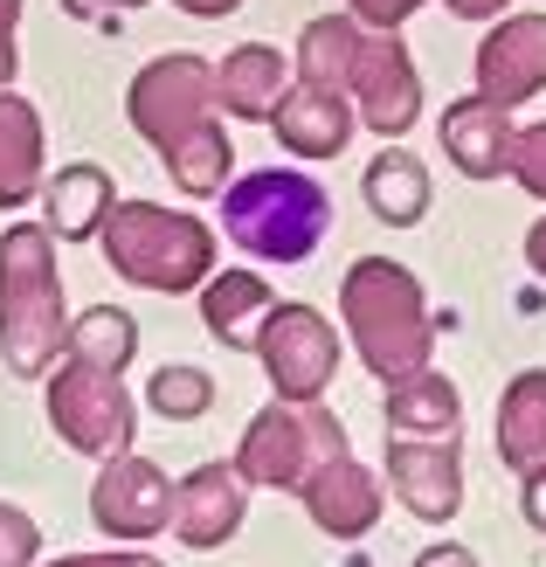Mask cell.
I'll return each instance as SVG.
<instances>
[{
    "label": "cell",
    "instance_id": "cell-19",
    "mask_svg": "<svg viewBox=\"0 0 546 567\" xmlns=\"http://www.w3.org/2000/svg\"><path fill=\"white\" fill-rule=\"evenodd\" d=\"M249 305H264V284H256V277H215V291H208V326L243 347V311H249Z\"/></svg>",
    "mask_w": 546,
    "mask_h": 567
},
{
    "label": "cell",
    "instance_id": "cell-4",
    "mask_svg": "<svg viewBox=\"0 0 546 567\" xmlns=\"http://www.w3.org/2000/svg\"><path fill=\"white\" fill-rule=\"evenodd\" d=\"M111 249H119V264L138 284H159V291H181V284H194L200 264H208V236H200L187 215H153V208H132L125 229L111 236Z\"/></svg>",
    "mask_w": 546,
    "mask_h": 567
},
{
    "label": "cell",
    "instance_id": "cell-20",
    "mask_svg": "<svg viewBox=\"0 0 546 567\" xmlns=\"http://www.w3.org/2000/svg\"><path fill=\"white\" fill-rule=\"evenodd\" d=\"M104 174H97V166H76V174H70V187H63V229L70 236H83V229H91V215L104 208Z\"/></svg>",
    "mask_w": 546,
    "mask_h": 567
},
{
    "label": "cell",
    "instance_id": "cell-2",
    "mask_svg": "<svg viewBox=\"0 0 546 567\" xmlns=\"http://www.w3.org/2000/svg\"><path fill=\"white\" fill-rule=\"evenodd\" d=\"M200 97H208V83H200V63L194 55H174V63H159L146 83H138V125L146 138H159L166 153H174V174L181 187L194 194H215L222 187V166H228V146L215 125H187Z\"/></svg>",
    "mask_w": 546,
    "mask_h": 567
},
{
    "label": "cell",
    "instance_id": "cell-14",
    "mask_svg": "<svg viewBox=\"0 0 546 567\" xmlns=\"http://www.w3.org/2000/svg\"><path fill=\"white\" fill-rule=\"evenodd\" d=\"M97 513H104L111 526H125V533H146V526H159V513H166V485H159L153 471L125 464V471L97 492Z\"/></svg>",
    "mask_w": 546,
    "mask_h": 567
},
{
    "label": "cell",
    "instance_id": "cell-21",
    "mask_svg": "<svg viewBox=\"0 0 546 567\" xmlns=\"http://www.w3.org/2000/svg\"><path fill=\"white\" fill-rule=\"evenodd\" d=\"M512 174H519L526 194H539V202H546V125H533V132L512 138Z\"/></svg>",
    "mask_w": 546,
    "mask_h": 567
},
{
    "label": "cell",
    "instance_id": "cell-17",
    "mask_svg": "<svg viewBox=\"0 0 546 567\" xmlns=\"http://www.w3.org/2000/svg\"><path fill=\"white\" fill-rule=\"evenodd\" d=\"M277 83H284V55H270V49H243L236 63L222 70V97L236 104V111H270Z\"/></svg>",
    "mask_w": 546,
    "mask_h": 567
},
{
    "label": "cell",
    "instance_id": "cell-5",
    "mask_svg": "<svg viewBox=\"0 0 546 567\" xmlns=\"http://www.w3.org/2000/svg\"><path fill=\"white\" fill-rule=\"evenodd\" d=\"M477 83L492 104H526L546 91V14H512L498 21L477 49Z\"/></svg>",
    "mask_w": 546,
    "mask_h": 567
},
{
    "label": "cell",
    "instance_id": "cell-26",
    "mask_svg": "<svg viewBox=\"0 0 546 567\" xmlns=\"http://www.w3.org/2000/svg\"><path fill=\"white\" fill-rule=\"evenodd\" d=\"M450 8H456V14H471V21H492L498 8H512V0H450Z\"/></svg>",
    "mask_w": 546,
    "mask_h": 567
},
{
    "label": "cell",
    "instance_id": "cell-27",
    "mask_svg": "<svg viewBox=\"0 0 546 567\" xmlns=\"http://www.w3.org/2000/svg\"><path fill=\"white\" fill-rule=\"evenodd\" d=\"M526 264H533V270H539V277H546V221H539V229H533V236H526Z\"/></svg>",
    "mask_w": 546,
    "mask_h": 567
},
{
    "label": "cell",
    "instance_id": "cell-9",
    "mask_svg": "<svg viewBox=\"0 0 546 567\" xmlns=\"http://www.w3.org/2000/svg\"><path fill=\"white\" fill-rule=\"evenodd\" d=\"M498 450L512 471H539L546 464V367L519 374L505 388V409H498Z\"/></svg>",
    "mask_w": 546,
    "mask_h": 567
},
{
    "label": "cell",
    "instance_id": "cell-24",
    "mask_svg": "<svg viewBox=\"0 0 546 567\" xmlns=\"http://www.w3.org/2000/svg\"><path fill=\"white\" fill-rule=\"evenodd\" d=\"M415 0H360V14H373V21H401Z\"/></svg>",
    "mask_w": 546,
    "mask_h": 567
},
{
    "label": "cell",
    "instance_id": "cell-13",
    "mask_svg": "<svg viewBox=\"0 0 546 567\" xmlns=\"http://www.w3.org/2000/svg\"><path fill=\"white\" fill-rule=\"evenodd\" d=\"M429 202V181H422V166L409 153H388V159H373L367 166V208L373 215H388V221H415Z\"/></svg>",
    "mask_w": 546,
    "mask_h": 567
},
{
    "label": "cell",
    "instance_id": "cell-25",
    "mask_svg": "<svg viewBox=\"0 0 546 567\" xmlns=\"http://www.w3.org/2000/svg\"><path fill=\"white\" fill-rule=\"evenodd\" d=\"M415 567H477V560H471L464 547H436V554H422Z\"/></svg>",
    "mask_w": 546,
    "mask_h": 567
},
{
    "label": "cell",
    "instance_id": "cell-10",
    "mask_svg": "<svg viewBox=\"0 0 546 567\" xmlns=\"http://www.w3.org/2000/svg\"><path fill=\"white\" fill-rule=\"evenodd\" d=\"M360 63H367V125H373V132H409L422 91H415L409 63H401V49L381 42V49H367Z\"/></svg>",
    "mask_w": 546,
    "mask_h": 567
},
{
    "label": "cell",
    "instance_id": "cell-28",
    "mask_svg": "<svg viewBox=\"0 0 546 567\" xmlns=\"http://www.w3.org/2000/svg\"><path fill=\"white\" fill-rule=\"evenodd\" d=\"M187 8H194V14H228L236 0H187Z\"/></svg>",
    "mask_w": 546,
    "mask_h": 567
},
{
    "label": "cell",
    "instance_id": "cell-3",
    "mask_svg": "<svg viewBox=\"0 0 546 567\" xmlns=\"http://www.w3.org/2000/svg\"><path fill=\"white\" fill-rule=\"evenodd\" d=\"M347 311H353V332L367 347V367L388 381H409L422 353H429V326H422V298L409 270L394 264H360L347 284Z\"/></svg>",
    "mask_w": 546,
    "mask_h": 567
},
{
    "label": "cell",
    "instance_id": "cell-6",
    "mask_svg": "<svg viewBox=\"0 0 546 567\" xmlns=\"http://www.w3.org/2000/svg\"><path fill=\"white\" fill-rule=\"evenodd\" d=\"M256 347H264V360H270V374H277L284 394H319L326 374H332V353H339L332 332L319 326V311H298V305L277 311Z\"/></svg>",
    "mask_w": 546,
    "mask_h": 567
},
{
    "label": "cell",
    "instance_id": "cell-22",
    "mask_svg": "<svg viewBox=\"0 0 546 567\" xmlns=\"http://www.w3.org/2000/svg\"><path fill=\"white\" fill-rule=\"evenodd\" d=\"M153 402H159L166 415H194L200 402H208V381H200V374H159V381H153Z\"/></svg>",
    "mask_w": 546,
    "mask_h": 567
},
{
    "label": "cell",
    "instance_id": "cell-11",
    "mask_svg": "<svg viewBox=\"0 0 546 567\" xmlns=\"http://www.w3.org/2000/svg\"><path fill=\"white\" fill-rule=\"evenodd\" d=\"M305 443H339L332 422H291V415H264L249 430V471L256 477H298Z\"/></svg>",
    "mask_w": 546,
    "mask_h": 567
},
{
    "label": "cell",
    "instance_id": "cell-7",
    "mask_svg": "<svg viewBox=\"0 0 546 567\" xmlns=\"http://www.w3.org/2000/svg\"><path fill=\"white\" fill-rule=\"evenodd\" d=\"M443 146L464 174L492 181V174H512V125H505V104L492 97H471V104H450L443 111Z\"/></svg>",
    "mask_w": 546,
    "mask_h": 567
},
{
    "label": "cell",
    "instance_id": "cell-8",
    "mask_svg": "<svg viewBox=\"0 0 546 567\" xmlns=\"http://www.w3.org/2000/svg\"><path fill=\"white\" fill-rule=\"evenodd\" d=\"M394 485H401V498H409V513H422V519H450L456 513V450L443 443H401L394 450Z\"/></svg>",
    "mask_w": 546,
    "mask_h": 567
},
{
    "label": "cell",
    "instance_id": "cell-23",
    "mask_svg": "<svg viewBox=\"0 0 546 567\" xmlns=\"http://www.w3.org/2000/svg\"><path fill=\"white\" fill-rule=\"evenodd\" d=\"M526 526H533V533H546V464H539V471H526Z\"/></svg>",
    "mask_w": 546,
    "mask_h": 567
},
{
    "label": "cell",
    "instance_id": "cell-1",
    "mask_svg": "<svg viewBox=\"0 0 546 567\" xmlns=\"http://www.w3.org/2000/svg\"><path fill=\"white\" fill-rule=\"evenodd\" d=\"M228 236H236L249 257H270V264H298L311 257V243L326 236L332 202L311 174H291V166H270V174H249L236 194H228Z\"/></svg>",
    "mask_w": 546,
    "mask_h": 567
},
{
    "label": "cell",
    "instance_id": "cell-16",
    "mask_svg": "<svg viewBox=\"0 0 546 567\" xmlns=\"http://www.w3.org/2000/svg\"><path fill=\"white\" fill-rule=\"evenodd\" d=\"M236 526V485H228L222 471H200L194 485H187V519H181V533L194 547H208V540H222V533Z\"/></svg>",
    "mask_w": 546,
    "mask_h": 567
},
{
    "label": "cell",
    "instance_id": "cell-15",
    "mask_svg": "<svg viewBox=\"0 0 546 567\" xmlns=\"http://www.w3.org/2000/svg\"><path fill=\"white\" fill-rule=\"evenodd\" d=\"M311 513H319V526H332V533H360L373 519V477L353 471V464H332L326 485H311Z\"/></svg>",
    "mask_w": 546,
    "mask_h": 567
},
{
    "label": "cell",
    "instance_id": "cell-12",
    "mask_svg": "<svg viewBox=\"0 0 546 567\" xmlns=\"http://www.w3.org/2000/svg\"><path fill=\"white\" fill-rule=\"evenodd\" d=\"M347 125L353 118L339 111V97L326 91V83H311V91H298L291 104L277 111V132L291 138L298 153H339V146H347Z\"/></svg>",
    "mask_w": 546,
    "mask_h": 567
},
{
    "label": "cell",
    "instance_id": "cell-18",
    "mask_svg": "<svg viewBox=\"0 0 546 567\" xmlns=\"http://www.w3.org/2000/svg\"><path fill=\"white\" fill-rule=\"evenodd\" d=\"M394 422L401 430H456V388L450 381H409L394 394Z\"/></svg>",
    "mask_w": 546,
    "mask_h": 567
}]
</instances>
